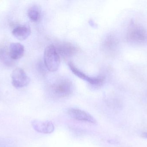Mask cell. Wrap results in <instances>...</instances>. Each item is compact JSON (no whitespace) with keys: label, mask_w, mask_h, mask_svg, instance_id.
Segmentation results:
<instances>
[{"label":"cell","mask_w":147,"mask_h":147,"mask_svg":"<svg viewBox=\"0 0 147 147\" xmlns=\"http://www.w3.org/2000/svg\"><path fill=\"white\" fill-rule=\"evenodd\" d=\"M0 61L8 66H11L13 63L14 60L10 58L8 51L5 48L0 49Z\"/></svg>","instance_id":"12"},{"label":"cell","mask_w":147,"mask_h":147,"mask_svg":"<svg viewBox=\"0 0 147 147\" xmlns=\"http://www.w3.org/2000/svg\"><path fill=\"white\" fill-rule=\"evenodd\" d=\"M73 84L70 80L60 79L52 85L51 88L52 95L57 98H63L69 96L73 93Z\"/></svg>","instance_id":"3"},{"label":"cell","mask_w":147,"mask_h":147,"mask_svg":"<svg viewBox=\"0 0 147 147\" xmlns=\"http://www.w3.org/2000/svg\"><path fill=\"white\" fill-rule=\"evenodd\" d=\"M68 66L72 72L80 79L88 82L89 83L94 85H99L102 84L104 81V77H92L86 75L85 73L78 69L75 66L71 63L69 62Z\"/></svg>","instance_id":"5"},{"label":"cell","mask_w":147,"mask_h":147,"mask_svg":"<svg viewBox=\"0 0 147 147\" xmlns=\"http://www.w3.org/2000/svg\"><path fill=\"white\" fill-rule=\"evenodd\" d=\"M32 125L35 131L41 133H52L55 129L53 123L49 121L34 120L32 121Z\"/></svg>","instance_id":"7"},{"label":"cell","mask_w":147,"mask_h":147,"mask_svg":"<svg viewBox=\"0 0 147 147\" xmlns=\"http://www.w3.org/2000/svg\"><path fill=\"white\" fill-rule=\"evenodd\" d=\"M142 137H144V138H146L147 139V133H144L142 134Z\"/></svg>","instance_id":"14"},{"label":"cell","mask_w":147,"mask_h":147,"mask_svg":"<svg viewBox=\"0 0 147 147\" xmlns=\"http://www.w3.org/2000/svg\"><path fill=\"white\" fill-rule=\"evenodd\" d=\"M10 58L14 61L21 58L25 53V47L20 43H13L10 44L8 51Z\"/></svg>","instance_id":"9"},{"label":"cell","mask_w":147,"mask_h":147,"mask_svg":"<svg viewBox=\"0 0 147 147\" xmlns=\"http://www.w3.org/2000/svg\"><path fill=\"white\" fill-rule=\"evenodd\" d=\"M56 47L59 55L64 58L71 57L79 51L76 46L69 42L60 43Z\"/></svg>","instance_id":"8"},{"label":"cell","mask_w":147,"mask_h":147,"mask_svg":"<svg viewBox=\"0 0 147 147\" xmlns=\"http://www.w3.org/2000/svg\"><path fill=\"white\" fill-rule=\"evenodd\" d=\"M31 34V28L28 25H20L15 27L12 31L13 35L20 41L26 39Z\"/></svg>","instance_id":"10"},{"label":"cell","mask_w":147,"mask_h":147,"mask_svg":"<svg viewBox=\"0 0 147 147\" xmlns=\"http://www.w3.org/2000/svg\"><path fill=\"white\" fill-rule=\"evenodd\" d=\"M12 83L17 89H20L28 85L30 82V78L26 72L20 67H16L11 74Z\"/></svg>","instance_id":"4"},{"label":"cell","mask_w":147,"mask_h":147,"mask_svg":"<svg viewBox=\"0 0 147 147\" xmlns=\"http://www.w3.org/2000/svg\"><path fill=\"white\" fill-rule=\"evenodd\" d=\"M28 18L32 21L37 22L39 20L40 17V13L39 9L36 6L31 7L28 11Z\"/></svg>","instance_id":"11"},{"label":"cell","mask_w":147,"mask_h":147,"mask_svg":"<svg viewBox=\"0 0 147 147\" xmlns=\"http://www.w3.org/2000/svg\"><path fill=\"white\" fill-rule=\"evenodd\" d=\"M118 44V41L114 35H110L108 37L105 43V47L109 51L115 50Z\"/></svg>","instance_id":"13"},{"label":"cell","mask_w":147,"mask_h":147,"mask_svg":"<svg viewBox=\"0 0 147 147\" xmlns=\"http://www.w3.org/2000/svg\"><path fill=\"white\" fill-rule=\"evenodd\" d=\"M67 114L71 118L77 121L85 122L93 124L97 123L96 119L91 115L80 109L69 108L67 109Z\"/></svg>","instance_id":"6"},{"label":"cell","mask_w":147,"mask_h":147,"mask_svg":"<svg viewBox=\"0 0 147 147\" xmlns=\"http://www.w3.org/2000/svg\"><path fill=\"white\" fill-rule=\"evenodd\" d=\"M44 63L48 70L52 72L57 71L60 65V55L56 46L51 45L47 46L44 51Z\"/></svg>","instance_id":"2"},{"label":"cell","mask_w":147,"mask_h":147,"mask_svg":"<svg viewBox=\"0 0 147 147\" xmlns=\"http://www.w3.org/2000/svg\"><path fill=\"white\" fill-rule=\"evenodd\" d=\"M127 39L131 44H145L147 42V30L142 25L131 20L128 27Z\"/></svg>","instance_id":"1"}]
</instances>
